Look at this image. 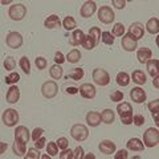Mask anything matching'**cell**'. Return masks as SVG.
<instances>
[{"label":"cell","instance_id":"23","mask_svg":"<svg viewBox=\"0 0 159 159\" xmlns=\"http://www.w3.org/2000/svg\"><path fill=\"white\" fill-rule=\"evenodd\" d=\"M127 148L129 150H133V151H142L143 148H145V145L142 143L141 139L131 138L130 141L127 142Z\"/></svg>","mask_w":159,"mask_h":159},{"label":"cell","instance_id":"37","mask_svg":"<svg viewBox=\"0 0 159 159\" xmlns=\"http://www.w3.org/2000/svg\"><path fill=\"white\" fill-rule=\"evenodd\" d=\"M101 39H102V41L106 44V45H113L114 44V37H113V34L110 32H102L101 33Z\"/></svg>","mask_w":159,"mask_h":159},{"label":"cell","instance_id":"36","mask_svg":"<svg viewBox=\"0 0 159 159\" xmlns=\"http://www.w3.org/2000/svg\"><path fill=\"white\" fill-rule=\"evenodd\" d=\"M4 81H6V84H8V85H12V84H16L20 81V76L17 73L12 72L11 74H8V76L4 78Z\"/></svg>","mask_w":159,"mask_h":159},{"label":"cell","instance_id":"4","mask_svg":"<svg viewBox=\"0 0 159 159\" xmlns=\"http://www.w3.org/2000/svg\"><path fill=\"white\" fill-rule=\"evenodd\" d=\"M8 15H9V17H11L12 20L19 21V20H23L24 17H25L27 8H25L24 4H13V6H11V8H9Z\"/></svg>","mask_w":159,"mask_h":159},{"label":"cell","instance_id":"14","mask_svg":"<svg viewBox=\"0 0 159 159\" xmlns=\"http://www.w3.org/2000/svg\"><path fill=\"white\" fill-rule=\"evenodd\" d=\"M96 9H97V6H96V3L94 2H86V3H84V6L81 7V16L82 17H90L92 15L96 12Z\"/></svg>","mask_w":159,"mask_h":159},{"label":"cell","instance_id":"50","mask_svg":"<svg viewBox=\"0 0 159 159\" xmlns=\"http://www.w3.org/2000/svg\"><path fill=\"white\" fill-rule=\"evenodd\" d=\"M60 158H61V159H72V158H73V151L65 148V150H64L61 154H60Z\"/></svg>","mask_w":159,"mask_h":159},{"label":"cell","instance_id":"22","mask_svg":"<svg viewBox=\"0 0 159 159\" xmlns=\"http://www.w3.org/2000/svg\"><path fill=\"white\" fill-rule=\"evenodd\" d=\"M151 54H152V52L148 48H142L137 52V58L141 64H145L151 58Z\"/></svg>","mask_w":159,"mask_h":159},{"label":"cell","instance_id":"20","mask_svg":"<svg viewBox=\"0 0 159 159\" xmlns=\"http://www.w3.org/2000/svg\"><path fill=\"white\" fill-rule=\"evenodd\" d=\"M15 138L20 139V141L28 143L29 141V130L25 126H19L16 127V131H15Z\"/></svg>","mask_w":159,"mask_h":159},{"label":"cell","instance_id":"46","mask_svg":"<svg viewBox=\"0 0 159 159\" xmlns=\"http://www.w3.org/2000/svg\"><path fill=\"white\" fill-rule=\"evenodd\" d=\"M43 133H44V130H43L41 127H36V129H34V130L32 131V135H31L32 139H33V142H36L37 139L43 135Z\"/></svg>","mask_w":159,"mask_h":159},{"label":"cell","instance_id":"33","mask_svg":"<svg viewBox=\"0 0 159 159\" xmlns=\"http://www.w3.org/2000/svg\"><path fill=\"white\" fill-rule=\"evenodd\" d=\"M49 73H51L52 78L54 80H58L62 77V68L58 65V64H54V65L51 68V70H49Z\"/></svg>","mask_w":159,"mask_h":159},{"label":"cell","instance_id":"34","mask_svg":"<svg viewBox=\"0 0 159 159\" xmlns=\"http://www.w3.org/2000/svg\"><path fill=\"white\" fill-rule=\"evenodd\" d=\"M19 64H20V68L23 69V72L25 73V74L31 73V62H29V60H28L27 56H24V57L20 58V62Z\"/></svg>","mask_w":159,"mask_h":159},{"label":"cell","instance_id":"38","mask_svg":"<svg viewBox=\"0 0 159 159\" xmlns=\"http://www.w3.org/2000/svg\"><path fill=\"white\" fill-rule=\"evenodd\" d=\"M47 151L49 154V157H56L57 152H58V146L56 142H49L48 143V147H47Z\"/></svg>","mask_w":159,"mask_h":159},{"label":"cell","instance_id":"54","mask_svg":"<svg viewBox=\"0 0 159 159\" xmlns=\"http://www.w3.org/2000/svg\"><path fill=\"white\" fill-rule=\"evenodd\" d=\"M65 92L69 93V94H76V93H78V88H76V86H69V88H66Z\"/></svg>","mask_w":159,"mask_h":159},{"label":"cell","instance_id":"41","mask_svg":"<svg viewBox=\"0 0 159 159\" xmlns=\"http://www.w3.org/2000/svg\"><path fill=\"white\" fill-rule=\"evenodd\" d=\"M34 64H36V66L37 69H40V70H43V69H45L47 68V60L44 58V57H37L36 60H34Z\"/></svg>","mask_w":159,"mask_h":159},{"label":"cell","instance_id":"39","mask_svg":"<svg viewBox=\"0 0 159 159\" xmlns=\"http://www.w3.org/2000/svg\"><path fill=\"white\" fill-rule=\"evenodd\" d=\"M123 33H125V25L122 23H117L113 28L111 34H114V36H123Z\"/></svg>","mask_w":159,"mask_h":159},{"label":"cell","instance_id":"1","mask_svg":"<svg viewBox=\"0 0 159 159\" xmlns=\"http://www.w3.org/2000/svg\"><path fill=\"white\" fill-rule=\"evenodd\" d=\"M117 111L121 117V122L123 125L133 123V107L129 102H122L117 106Z\"/></svg>","mask_w":159,"mask_h":159},{"label":"cell","instance_id":"21","mask_svg":"<svg viewBox=\"0 0 159 159\" xmlns=\"http://www.w3.org/2000/svg\"><path fill=\"white\" fill-rule=\"evenodd\" d=\"M44 25H45V28H48V29H54V28H58L61 25V21H60L57 15H51V16H48L45 19Z\"/></svg>","mask_w":159,"mask_h":159},{"label":"cell","instance_id":"49","mask_svg":"<svg viewBox=\"0 0 159 159\" xmlns=\"http://www.w3.org/2000/svg\"><path fill=\"white\" fill-rule=\"evenodd\" d=\"M65 57H64V54L61 52H56V54H54V61H56V64H58V65H61V64L65 61Z\"/></svg>","mask_w":159,"mask_h":159},{"label":"cell","instance_id":"26","mask_svg":"<svg viewBox=\"0 0 159 159\" xmlns=\"http://www.w3.org/2000/svg\"><path fill=\"white\" fill-rule=\"evenodd\" d=\"M146 29L150 33H158L159 32V21H158V19L157 17H152V19H150L147 21V24H146Z\"/></svg>","mask_w":159,"mask_h":159},{"label":"cell","instance_id":"12","mask_svg":"<svg viewBox=\"0 0 159 159\" xmlns=\"http://www.w3.org/2000/svg\"><path fill=\"white\" fill-rule=\"evenodd\" d=\"M130 98L133 99L134 102L137 103H142L146 101V92L143 90L142 88H133L130 92Z\"/></svg>","mask_w":159,"mask_h":159},{"label":"cell","instance_id":"8","mask_svg":"<svg viewBox=\"0 0 159 159\" xmlns=\"http://www.w3.org/2000/svg\"><path fill=\"white\" fill-rule=\"evenodd\" d=\"M7 45L12 49H17L23 45V36L19 32H9L7 34Z\"/></svg>","mask_w":159,"mask_h":159},{"label":"cell","instance_id":"53","mask_svg":"<svg viewBox=\"0 0 159 159\" xmlns=\"http://www.w3.org/2000/svg\"><path fill=\"white\" fill-rule=\"evenodd\" d=\"M114 158H116V159H127L129 158L127 151L126 150H119L116 155H114Z\"/></svg>","mask_w":159,"mask_h":159},{"label":"cell","instance_id":"55","mask_svg":"<svg viewBox=\"0 0 159 159\" xmlns=\"http://www.w3.org/2000/svg\"><path fill=\"white\" fill-rule=\"evenodd\" d=\"M84 158H86V159H94V158H96V157H94V154H89V155H85V157H84Z\"/></svg>","mask_w":159,"mask_h":159},{"label":"cell","instance_id":"27","mask_svg":"<svg viewBox=\"0 0 159 159\" xmlns=\"http://www.w3.org/2000/svg\"><path fill=\"white\" fill-rule=\"evenodd\" d=\"M133 81L138 84V85H143V84H146V74L142 70H134L133 72Z\"/></svg>","mask_w":159,"mask_h":159},{"label":"cell","instance_id":"10","mask_svg":"<svg viewBox=\"0 0 159 159\" xmlns=\"http://www.w3.org/2000/svg\"><path fill=\"white\" fill-rule=\"evenodd\" d=\"M127 34L137 41V40L143 37V34H145V28H143V25L139 23H133L130 25V28H129Z\"/></svg>","mask_w":159,"mask_h":159},{"label":"cell","instance_id":"16","mask_svg":"<svg viewBox=\"0 0 159 159\" xmlns=\"http://www.w3.org/2000/svg\"><path fill=\"white\" fill-rule=\"evenodd\" d=\"M121 45H122V48L125 49V51L133 52V51H135V49H137V41H135L134 39H131L130 36H129V34H126V36L122 37Z\"/></svg>","mask_w":159,"mask_h":159},{"label":"cell","instance_id":"28","mask_svg":"<svg viewBox=\"0 0 159 159\" xmlns=\"http://www.w3.org/2000/svg\"><path fill=\"white\" fill-rule=\"evenodd\" d=\"M117 84L121 86H127L130 84V76L125 72H121L117 74Z\"/></svg>","mask_w":159,"mask_h":159},{"label":"cell","instance_id":"17","mask_svg":"<svg viewBox=\"0 0 159 159\" xmlns=\"http://www.w3.org/2000/svg\"><path fill=\"white\" fill-rule=\"evenodd\" d=\"M6 98H7V102L16 103L19 101V98H20V89L17 86H11L8 89Z\"/></svg>","mask_w":159,"mask_h":159},{"label":"cell","instance_id":"19","mask_svg":"<svg viewBox=\"0 0 159 159\" xmlns=\"http://www.w3.org/2000/svg\"><path fill=\"white\" fill-rule=\"evenodd\" d=\"M101 114L97 113V111H89L86 114V122H88V125H90L93 127H96L98 126L99 123H101Z\"/></svg>","mask_w":159,"mask_h":159},{"label":"cell","instance_id":"43","mask_svg":"<svg viewBox=\"0 0 159 159\" xmlns=\"http://www.w3.org/2000/svg\"><path fill=\"white\" fill-rule=\"evenodd\" d=\"M56 143H57L58 148H61V150H65V148H68V146H69V142H68V139H66V138H64V137L58 138Z\"/></svg>","mask_w":159,"mask_h":159},{"label":"cell","instance_id":"35","mask_svg":"<svg viewBox=\"0 0 159 159\" xmlns=\"http://www.w3.org/2000/svg\"><path fill=\"white\" fill-rule=\"evenodd\" d=\"M81 45L85 48V49H88V51H92L93 48H96V44H94V41H93V39L89 36H85V39H84V41H82V44Z\"/></svg>","mask_w":159,"mask_h":159},{"label":"cell","instance_id":"48","mask_svg":"<svg viewBox=\"0 0 159 159\" xmlns=\"http://www.w3.org/2000/svg\"><path fill=\"white\" fill-rule=\"evenodd\" d=\"M73 158L74 159H81V158H84V148L81 146H77L76 147V150H74V152H73Z\"/></svg>","mask_w":159,"mask_h":159},{"label":"cell","instance_id":"47","mask_svg":"<svg viewBox=\"0 0 159 159\" xmlns=\"http://www.w3.org/2000/svg\"><path fill=\"white\" fill-rule=\"evenodd\" d=\"M148 109H150L151 113H158L159 111V99H155L148 103Z\"/></svg>","mask_w":159,"mask_h":159},{"label":"cell","instance_id":"15","mask_svg":"<svg viewBox=\"0 0 159 159\" xmlns=\"http://www.w3.org/2000/svg\"><path fill=\"white\" fill-rule=\"evenodd\" d=\"M84 39H85L84 32L81 31V29H76V31L72 33V36L69 37V44L73 45V47H77V45H80V44H82Z\"/></svg>","mask_w":159,"mask_h":159},{"label":"cell","instance_id":"13","mask_svg":"<svg viewBox=\"0 0 159 159\" xmlns=\"http://www.w3.org/2000/svg\"><path fill=\"white\" fill-rule=\"evenodd\" d=\"M98 148H99V151H101L102 154H105V155H110V154H113L114 151H116V143L105 139V141H102L101 143H99Z\"/></svg>","mask_w":159,"mask_h":159},{"label":"cell","instance_id":"56","mask_svg":"<svg viewBox=\"0 0 159 159\" xmlns=\"http://www.w3.org/2000/svg\"><path fill=\"white\" fill-rule=\"evenodd\" d=\"M6 148H7V145H6V143H4V142H2V151H0V152H4V150H6Z\"/></svg>","mask_w":159,"mask_h":159},{"label":"cell","instance_id":"7","mask_svg":"<svg viewBox=\"0 0 159 159\" xmlns=\"http://www.w3.org/2000/svg\"><path fill=\"white\" fill-rule=\"evenodd\" d=\"M114 17H116V15H114L113 9L107 6H103L99 8L98 11V20L103 24H110L114 21Z\"/></svg>","mask_w":159,"mask_h":159},{"label":"cell","instance_id":"52","mask_svg":"<svg viewBox=\"0 0 159 159\" xmlns=\"http://www.w3.org/2000/svg\"><path fill=\"white\" fill-rule=\"evenodd\" d=\"M45 142H47V139L44 138V137H40L36 142H34V146H36V148H43L44 146H45Z\"/></svg>","mask_w":159,"mask_h":159},{"label":"cell","instance_id":"31","mask_svg":"<svg viewBox=\"0 0 159 159\" xmlns=\"http://www.w3.org/2000/svg\"><path fill=\"white\" fill-rule=\"evenodd\" d=\"M89 36L93 39V41H94V44H96V47H97L98 43H99V39H101V29L97 28V27L90 28V31H89Z\"/></svg>","mask_w":159,"mask_h":159},{"label":"cell","instance_id":"5","mask_svg":"<svg viewBox=\"0 0 159 159\" xmlns=\"http://www.w3.org/2000/svg\"><path fill=\"white\" fill-rule=\"evenodd\" d=\"M19 122V113L15 109H6L3 113V123L8 127L15 126Z\"/></svg>","mask_w":159,"mask_h":159},{"label":"cell","instance_id":"25","mask_svg":"<svg viewBox=\"0 0 159 159\" xmlns=\"http://www.w3.org/2000/svg\"><path fill=\"white\" fill-rule=\"evenodd\" d=\"M101 119H102V122L110 125V123L114 122V119H116V114H114V111L111 110V109H105L101 114Z\"/></svg>","mask_w":159,"mask_h":159},{"label":"cell","instance_id":"42","mask_svg":"<svg viewBox=\"0 0 159 159\" xmlns=\"http://www.w3.org/2000/svg\"><path fill=\"white\" fill-rule=\"evenodd\" d=\"M133 123L135 126H142L143 123H145V117H143L142 114H135V116L133 117Z\"/></svg>","mask_w":159,"mask_h":159},{"label":"cell","instance_id":"40","mask_svg":"<svg viewBox=\"0 0 159 159\" xmlns=\"http://www.w3.org/2000/svg\"><path fill=\"white\" fill-rule=\"evenodd\" d=\"M15 66H16V61H15L13 57H7L4 60V68H6L7 70H13Z\"/></svg>","mask_w":159,"mask_h":159},{"label":"cell","instance_id":"44","mask_svg":"<svg viewBox=\"0 0 159 159\" xmlns=\"http://www.w3.org/2000/svg\"><path fill=\"white\" fill-rule=\"evenodd\" d=\"M40 158V152L34 148H29L28 150V154L25 155V159H39Z\"/></svg>","mask_w":159,"mask_h":159},{"label":"cell","instance_id":"32","mask_svg":"<svg viewBox=\"0 0 159 159\" xmlns=\"http://www.w3.org/2000/svg\"><path fill=\"white\" fill-rule=\"evenodd\" d=\"M80 58H81V53H80L78 49H72V51L68 53V56H66V60L69 62H72V64H76Z\"/></svg>","mask_w":159,"mask_h":159},{"label":"cell","instance_id":"51","mask_svg":"<svg viewBox=\"0 0 159 159\" xmlns=\"http://www.w3.org/2000/svg\"><path fill=\"white\" fill-rule=\"evenodd\" d=\"M113 6L118 9H123L126 6V2L125 0H113Z\"/></svg>","mask_w":159,"mask_h":159},{"label":"cell","instance_id":"18","mask_svg":"<svg viewBox=\"0 0 159 159\" xmlns=\"http://www.w3.org/2000/svg\"><path fill=\"white\" fill-rule=\"evenodd\" d=\"M25 148H27V143L20 141V139L15 138V143H13V152L16 157H24L25 155Z\"/></svg>","mask_w":159,"mask_h":159},{"label":"cell","instance_id":"45","mask_svg":"<svg viewBox=\"0 0 159 159\" xmlns=\"http://www.w3.org/2000/svg\"><path fill=\"white\" fill-rule=\"evenodd\" d=\"M110 99H111V101H114V102L122 101V99H123V93H122V92H119V90L113 92V93H111V96H110Z\"/></svg>","mask_w":159,"mask_h":159},{"label":"cell","instance_id":"57","mask_svg":"<svg viewBox=\"0 0 159 159\" xmlns=\"http://www.w3.org/2000/svg\"><path fill=\"white\" fill-rule=\"evenodd\" d=\"M154 85H155L157 88L159 86V82H158V77H155V80H154Z\"/></svg>","mask_w":159,"mask_h":159},{"label":"cell","instance_id":"6","mask_svg":"<svg viewBox=\"0 0 159 159\" xmlns=\"http://www.w3.org/2000/svg\"><path fill=\"white\" fill-rule=\"evenodd\" d=\"M93 80L94 82L99 86H106L109 82H110V77H109V73L105 69H94L93 72Z\"/></svg>","mask_w":159,"mask_h":159},{"label":"cell","instance_id":"29","mask_svg":"<svg viewBox=\"0 0 159 159\" xmlns=\"http://www.w3.org/2000/svg\"><path fill=\"white\" fill-rule=\"evenodd\" d=\"M82 77H84V69L82 68H74L70 70V73H69L68 80L72 78L74 81H78V80H81Z\"/></svg>","mask_w":159,"mask_h":159},{"label":"cell","instance_id":"30","mask_svg":"<svg viewBox=\"0 0 159 159\" xmlns=\"http://www.w3.org/2000/svg\"><path fill=\"white\" fill-rule=\"evenodd\" d=\"M62 25H64V28H65L66 31H72V29H74L77 27V23L72 16H66L65 19H64V21H62Z\"/></svg>","mask_w":159,"mask_h":159},{"label":"cell","instance_id":"24","mask_svg":"<svg viewBox=\"0 0 159 159\" xmlns=\"http://www.w3.org/2000/svg\"><path fill=\"white\" fill-rule=\"evenodd\" d=\"M147 64V70H148V74L151 77H158V60L157 58H151L148 60L146 62Z\"/></svg>","mask_w":159,"mask_h":159},{"label":"cell","instance_id":"2","mask_svg":"<svg viewBox=\"0 0 159 159\" xmlns=\"http://www.w3.org/2000/svg\"><path fill=\"white\" fill-rule=\"evenodd\" d=\"M159 142V131L157 129L150 127L147 129L146 133L143 134V143L147 147H155Z\"/></svg>","mask_w":159,"mask_h":159},{"label":"cell","instance_id":"9","mask_svg":"<svg viewBox=\"0 0 159 159\" xmlns=\"http://www.w3.org/2000/svg\"><path fill=\"white\" fill-rule=\"evenodd\" d=\"M57 84L54 81H47L43 84L41 88V93L45 98H53L57 94Z\"/></svg>","mask_w":159,"mask_h":159},{"label":"cell","instance_id":"11","mask_svg":"<svg viewBox=\"0 0 159 159\" xmlns=\"http://www.w3.org/2000/svg\"><path fill=\"white\" fill-rule=\"evenodd\" d=\"M78 92L84 98H88V99H92L96 97V88H94L92 84H82V85L78 88Z\"/></svg>","mask_w":159,"mask_h":159},{"label":"cell","instance_id":"3","mask_svg":"<svg viewBox=\"0 0 159 159\" xmlns=\"http://www.w3.org/2000/svg\"><path fill=\"white\" fill-rule=\"evenodd\" d=\"M70 135L76 139L77 142H82L85 141L89 135V130L85 125H81V123H77L70 129Z\"/></svg>","mask_w":159,"mask_h":159},{"label":"cell","instance_id":"58","mask_svg":"<svg viewBox=\"0 0 159 159\" xmlns=\"http://www.w3.org/2000/svg\"><path fill=\"white\" fill-rule=\"evenodd\" d=\"M9 3H11V2H8V0H7V2H6V0H3V2H2V4H9Z\"/></svg>","mask_w":159,"mask_h":159}]
</instances>
